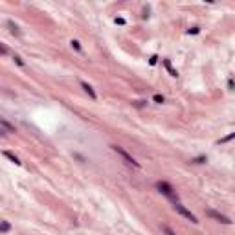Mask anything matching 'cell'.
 I'll return each mask as SVG.
<instances>
[{"label": "cell", "instance_id": "1", "mask_svg": "<svg viewBox=\"0 0 235 235\" xmlns=\"http://www.w3.org/2000/svg\"><path fill=\"white\" fill-rule=\"evenodd\" d=\"M156 187L160 189V193H163V195H166L167 198H171V200L178 202V195H176L175 187H173L169 182H166V180H160V182H156Z\"/></svg>", "mask_w": 235, "mask_h": 235}, {"label": "cell", "instance_id": "2", "mask_svg": "<svg viewBox=\"0 0 235 235\" xmlns=\"http://www.w3.org/2000/svg\"><path fill=\"white\" fill-rule=\"evenodd\" d=\"M110 147H112V151H116L118 154H120V156L129 163V166H132V167H140V163H138V162H136V160H134V158H132L125 149H123V147H120V145H110Z\"/></svg>", "mask_w": 235, "mask_h": 235}, {"label": "cell", "instance_id": "3", "mask_svg": "<svg viewBox=\"0 0 235 235\" xmlns=\"http://www.w3.org/2000/svg\"><path fill=\"white\" fill-rule=\"evenodd\" d=\"M175 209H176V213H180V215H182V217H185L187 221H191V222H195V224L198 222V221H197V217H195V215H193V213H191V211L187 209L185 206H182V204L175 202Z\"/></svg>", "mask_w": 235, "mask_h": 235}, {"label": "cell", "instance_id": "4", "mask_svg": "<svg viewBox=\"0 0 235 235\" xmlns=\"http://www.w3.org/2000/svg\"><path fill=\"white\" fill-rule=\"evenodd\" d=\"M208 215L211 217V219H215V221H219V222H222V224H231V221L226 217V215H222V213H219V211H215V209H208Z\"/></svg>", "mask_w": 235, "mask_h": 235}, {"label": "cell", "instance_id": "5", "mask_svg": "<svg viewBox=\"0 0 235 235\" xmlns=\"http://www.w3.org/2000/svg\"><path fill=\"white\" fill-rule=\"evenodd\" d=\"M163 66L167 68L169 76H173V77H176V76H178V72H176V70L173 68V64H171V61H169V59H163Z\"/></svg>", "mask_w": 235, "mask_h": 235}, {"label": "cell", "instance_id": "6", "mask_svg": "<svg viewBox=\"0 0 235 235\" xmlns=\"http://www.w3.org/2000/svg\"><path fill=\"white\" fill-rule=\"evenodd\" d=\"M81 86L85 88V92L88 94V96H90L92 99H98V96H96V92H94V88H92V86H90L88 83H85V81H83V83H81Z\"/></svg>", "mask_w": 235, "mask_h": 235}, {"label": "cell", "instance_id": "7", "mask_svg": "<svg viewBox=\"0 0 235 235\" xmlns=\"http://www.w3.org/2000/svg\"><path fill=\"white\" fill-rule=\"evenodd\" d=\"M2 154H4V156H6L8 160H11V162L15 163V166H20V160H18V158H17V156H15L13 153H11V151H4Z\"/></svg>", "mask_w": 235, "mask_h": 235}, {"label": "cell", "instance_id": "8", "mask_svg": "<svg viewBox=\"0 0 235 235\" xmlns=\"http://www.w3.org/2000/svg\"><path fill=\"white\" fill-rule=\"evenodd\" d=\"M11 230V224L8 221H0V233H8Z\"/></svg>", "mask_w": 235, "mask_h": 235}, {"label": "cell", "instance_id": "9", "mask_svg": "<svg viewBox=\"0 0 235 235\" xmlns=\"http://www.w3.org/2000/svg\"><path fill=\"white\" fill-rule=\"evenodd\" d=\"M8 26L11 28V33H13V35H20V31H18L17 24H13V20H8Z\"/></svg>", "mask_w": 235, "mask_h": 235}, {"label": "cell", "instance_id": "10", "mask_svg": "<svg viewBox=\"0 0 235 235\" xmlns=\"http://www.w3.org/2000/svg\"><path fill=\"white\" fill-rule=\"evenodd\" d=\"M0 125H4V127L9 130V132H13V130H15V129H13V125H11V123H8V121L4 120V118H0Z\"/></svg>", "mask_w": 235, "mask_h": 235}, {"label": "cell", "instance_id": "11", "mask_svg": "<svg viewBox=\"0 0 235 235\" xmlns=\"http://www.w3.org/2000/svg\"><path fill=\"white\" fill-rule=\"evenodd\" d=\"M153 101H154V103H160V105H162V103L166 101V99H163V96H162V94H154V96H153Z\"/></svg>", "mask_w": 235, "mask_h": 235}, {"label": "cell", "instance_id": "12", "mask_svg": "<svg viewBox=\"0 0 235 235\" xmlns=\"http://www.w3.org/2000/svg\"><path fill=\"white\" fill-rule=\"evenodd\" d=\"M162 230H163V233H166V235H175V231H173V230H171L169 226H166V224L162 226Z\"/></svg>", "mask_w": 235, "mask_h": 235}, {"label": "cell", "instance_id": "13", "mask_svg": "<svg viewBox=\"0 0 235 235\" xmlns=\"http://www.w3.org/2000/svg\"><path fill=\"white\" fill-rule=\"evenodd\" d=\"M70 44H72V48H74V50H77V52H81V44H79V40H72V42H70Z\"/></svg>", "mask_w": 235, "mask_h": 235}, {"label": "cell", "instance_id": "14", "mask_svg": "<svg viewBox=\"0 0 235 235\" xmlns=\"http://www.w3.org/2000/svg\"><path fill=\"white\" fill-rule=\"evenodd\" d=\"M114 22H116V24H120V26H125V18L123 17H116Z\"/></svg>", "mask_w": 235, "mask_h": 235}, {"label": "cell", "instance_id": "15", "mask_svg": "<svg viewBox=\"0 0 235 235\" xmlns=\"http://www.w3.org/2000/svg\"><path fill=\"white\" fill-rule=\"evenodd\" d=\"M6 53H8V48H6L2 42H0V55H6Z\"/></svg>", "mask_w": 235, "mask_h": 235}, {"label": "cell", "instance_id": "16", "mask_svg": "<svg viewBox=\"0 0 235 235\" xmlns=\"http://www.w3.org/2000/svg\"><path fill=\"white\" fill-rule=\"evenodd\" d=\"M13 59H15V63H17V64H18V66H24V61H22V59H20V57H18V55H15V57H13Z\"/></svg>", "mask_w": 235, "mask_h": 235}, {"label": "cell", "instance_id": "17", "mask_svg": "<svg viewBox=\"0 0 235 235\" xmlns=\"http://www.w3.org/2000/svg\"><path fill=\"white\" fill-rule=\"evenodd\" d=\"M200 31V28H191V30H187V33H189V35H197Z\"/></svg>", "mask_w": 235, "mask_h": 235}, {"label": "cell", "instance_id": "18", "mask_svg": "<svg viewBox=\"0 0 235 235\" xmlns=\"http://www.w3.org/2000/svg\"><path fill=\"white\" fill-rule=\"evenodd\" d=\"M193 162H195V163H204V162H206V156H198V158H195Z\"/></svg>", "mask_w": 235, "mask_h": 235}, {"label": "cell", "instance_id": "19", "mask_svg": "<svg viewBox=\"0 0 235 235\" xmlns=\"http://www.w3.org/2000/svg\"><path fill=\"white\" fill-rule=\"evenodd\" d=\"M230 140H233V134H230V136H226V138H222L219 143H226V142H230Z\"/></svg>", "mask_w": 235, "mask_h": 235}, {"label": "cell", "instance_id": "20", "mask_svg": "<svg viewBox=\"0 0 235 235\" xmlns=\"http://www.w3.org/2000/svg\"><path fill=\"white\" fill-rule=\"evenodd\" d=\"M149 63H151V64H153V66H154V64H156V63H158V57H156V55H153V57H151V59H149Z\"/></svg>", "mask_w": 235, "mask_h": 235}, {"label": "cell", "instance_id": "21", "mask_svg": "<svg viewBox=\"0 0 235 235\" xmlns=\"http://www.w3.org/2000/svg\"><path fill=\"white\" fill-rule=\"evenodd\" d=\"M228 88H230V90H233V79H231V77L228 79Z\"/></svg>", "mask_w": 235, "mask_h": 235}]
</instances>
